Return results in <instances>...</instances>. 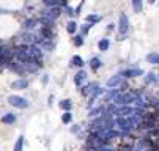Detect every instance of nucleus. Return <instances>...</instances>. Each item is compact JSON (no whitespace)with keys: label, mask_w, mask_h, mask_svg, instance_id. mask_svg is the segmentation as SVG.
Wrapping results in <instances>:
<instances>
[{"label":"nucleus","mask_w":159,"mask_h":151,"mask_svg":"<svg viewBox=\"0 0 159 151\" xmlns=\"http://www.w3.org/2000/svg\"><path fill=\"white\" fill-rule=\"evenodd\" d=\"M128 29H129V19H128V16H126L125 13H121L120 21H118V31H120L121 36H125L126 33H128Z\"/></svg>","instance_id":"f257e3e1"},{"label":"nucleus","mask_w":159,"mask_h":151,"mask_svg":"<svg viewBox=\"0 0 159 151\" xmlns=\"http://www.w3.org/2000/svg\"><path fill=\"white\" fill-rule=\"evenodd\" d=\"M8 102H10L11 106L17 107V109H25V107H29V102H27L24 98H21V96H10V98H8Z\"/></svg>","instance_id":"f03ea898"},{"label":"nucleus","mask_w":159,"mask_h":151,"mask_svg":"<svg viewBox=\"0 0 159 151\" xmlns=\"http://www.w3.org/2000/svg\"><path fill=\"white\" fill-rule=\"evenodd\" d=\"M43 16L44 17H49V19H57L58 16H60V8L58 6H54V8H49V10H46L43 13Z\"/></svg>","instance_id":"7ed1b4c3"},{"label":"nucleus","mask_w":159,"mask_h":151,"mask_svg":"<svg viewBox=\"0 0 159 151\" xmlns=\"http://www.w3.org/2000/svg\"><path fill=\"white\" fill-rule=\"evenodd\" d=\"M30 57L35 58L36 63H39V60L43 58V52H41V47H38V46H33V47H30Z\"/></svg>","instance_id":"20e7f679"},{"label":"nucleus","mask_w":159,"mask_h":151,"mask_svg":"<svg viewBox=\"0 0 159 151\" xmlns=\"http://www.w3.org/2000/svg\"><path fill=\"white\" fill-rule=\"evenodd\" d=\"M123 76H128V77L142 76V69H137V68H134V69H126V71L123 72Z\"/></svg>","instance_id":"39448f33"},{"label":"nucleus","mask_w":159,"mask_h":151,"mask_svg":"<svg viewBox=\"0 0 159 151\" xmlns=\"http://www.w3.org/2000/svg\"><path fill=\"white\" fill-rule=\"evenodd\" d=\"M85 21H87V24H96V22L101 21V16L99 14H88L87 17H85Z\"/></svg>","instance_id":"423d86ee"},{"label":"nucleus","mask_w":159,"mask_h":151,"mask_svg":"<svg viewBox=\"0 0 159 151\" xmlns=\"http://www.w3.org/2000/svg\"><path fill=\"white\" fill-rule=\"evenodd\" d=\"M27 85H29V82H27V80H24V79H21V80H16L14 84H13V88L24 90V88H27Z\"/></svg>","instance_id":"0eeeda50"},{"label":"nucleus","mask_w":159,"mask_h":151,"mask_svg":"<svg viewBox=\"0 0 159 151\" xmlns=\"http://www.w3.org/2000/svg\"><path fill=\"white\" fill-rule=\"evenodd\" d=\"M121 84V76H113L112 79H109L107 82V87H117Z\"/></svg>","instance_id":"6e6552de"},{"label":"nucleus","mask_w":159,"mask_h":151,"mask_svg":"<svg viewBox=\"0 0 159 151\" xmlns=\"http://www.w3.org/2000/svg\"><path fill=\"white\" fill-rule=\"evenodd\" d=\"M147 60H148L150 63H154V65H159V54H158V52L148 54V55H147Z\"/></svg>","instance_id":"1a4fd4ad"},{"label":"nucleus","mask_w":159,"mask_h":151,"mask_svg":"<svg viewBox=\"0 0 159 151\" xmlns=\"http://www.w3.org/2000/svg\"><path fill=\"white\" fill-rule=\"evenodd\" d=\"M2 121H3V123H6V125H11V123H14V121H16L14 113H6V115L2 118Z\"/></svg>","instance_id":"9d476101"},{"label":"nucleus","mask_w":159,"mask_h":151,"mask_svg":"<svg viewBox=\"0 0 159 151\" xmlns=\"http://www.w3.org/2000/svg\"><path fill=\"white\" fill-rule=\"evenodd\" d=\"M132 8H134L135 13H140L143 8V2L142 0H132Z\"/></svg>","instance_id":"9b49d317"},{"label":"nucleus","mask_w":159,"mask_h":151,"mask_svg":"<svg viewBox=\"0 0 159 151\" xmlns=\"http://www.w3.org/2000/svg\"><path fill=\"white\" fill-rule=\"evenodd\" d=\"M66 30H68V33H76V30H77V24H76V22L74 21H69V22H68V24H66Z\"/></svg>","instance_id":"f8f14e48"},{"label":"nucleus","mask_w":159,"mask_h":151,"mask_svg":"<svg viewBox=\"0 0 159 151\" xmlns=\"http://www.w3.org/2000/svg\"><path fill=\"white\" fill-rule=\"evenodd\" d=\"M87 77V72L85 71H80V72H77V76H76V79H74V82H76V85H80L82 84V80Z\"/></svg>","instance_id":"ddd939ff"},{"label":"nucleus","mask_w":159,"mask_h":151,"mask_svg":"<svg viewBox=\"0 0 159 151\" xmlns=\"http://www.w3.org/2000/svg\"><path fill=\"white\" fill-rule=\"evenodd\" d=\"M22 145H24V135H19L14 145V151H22Z\"/></svg>","instance_id":"4468645a"},{"label":"nucleus","mask_w":159,"mask_h":151,"mask_svg":"<svg viewBox=\"0 0 159 151\" xmlns=\"http://www.w3.org/2000/svg\"><path fill=\"white\" fill-rule=\"evenodd\" d=\"M35 25H36V19H27V21L24 22V29H25V30H32Z\"/></svg>","instance_id":"2eb2a0df"},{"label":"nucleus","mask_w":159,"mask_h":151,"mask_svg":"<svg viewBox=\"0 0 159 151\" xmlns=\"http://www.w3.org/2000/svg\"><path fill=\"white\" fill-rule=\"evenodd\" d=\"M98 47H99V50H107L109 49V39L107 38H102L98 43Z\"/></svg>","instance_id":"dca6fc26"},{"label":"nucleus","mask_w":159,"mask_h":151,"mask_svg":"<svg viewBox=\"0 0 159 151\" xmlns=\"http://www.w3.org/2000/svg\"><path fill=\"white\" fill-rule=\"evenodd\" d=\"M90 63H92V68H93V69H98V68L102 65V63H101V60H99L98 57H93V58H92V62H90Z\"/></svg>","instance_id":"f3484780"},{"label":"nucleus","mask_w":159,"mask_h":151,"mask_svg":"<svg viewBox=\"0 0 159 151\" xmlns=\"http://www.w3.org/2000/svg\"><path fill=\"white\" fill-rule=\"evenodd\" d=\"M60 107H62V109H65L66 112H69V109L72 107V104H71V101H69V99H66V101H63V102H60Z\"/></svg>","instance_id":"a211bd4d"},{"label":"nucleus","mask_w":159,"mask_h":151,"mask_svg":"<svg viewBox=\"0 0 159 151\" xmlns=\"http://www.w3.org/2000/svg\"><path fill=\"white\" fill-rule=\"evenodd\" d=\"M72 63H74V65L76 66H82L84 65V60H82V57H74V58H72Z\"/></svg>","instance_id":"6ab92c4d"},{"label":"nucleus","mask_w":159,"mask_h":151,"mask_svg":"<svg viewBox=\"0 0 159 151\" xmlns=\"http://www.w3.org/2000/svg\"><path fill=\"white\" fill-rule=\"evenodd\" d=\"M62 121H63V123H69V121H71V113H69V112H65V113H63Z\"/></svg>","instance_id":"aec40b11"},{"label":"nucleus","mask_w":159,"mask_h":151,"mask_svg":"<svg viewBox=\"0 0 159 151\" xmlns=\"http://www.w3.org/2000/svg\"><path fill=\"white\" fill-rule=\"evenodd\" d=\"M74 44H76V46H82V44H84V39H82V36H77V38L74 39Z\"/></svg>","instance_id":"412c9836"},{"label":"nucleus","mask_w":159,"mask_h":151,"mask_svg":"<svg viewBox=\"0 0 159 151\" xmlns=\"http://www.w3.org/2000/svg\"><path fill=\"white\" fill-rule=\"evenodd\" d=\"M66 14H69V16H72V14H77V13L72 10L71 6H66Z\"/></svg>","instance_id":"4be33fe9"},{"label":"nucleus","mask_w":159,"mask_h":151,"mask_svg":"<svg viewBox=\"0 0 159 151\" xmlns=\"http://www.w3.org/2000/svg\"><path fill=\"white\" fill-rule=\"evenodd\" d=\"M90 27H92V24H84V25H82V33H87Z\"/></svg>","instance_id":"5701e85b"},{"label":"nucleus","mask_w":159,"mask_h":151,"mask_svg":"<svg viewBox=\"0 0 159 151\" xmlns=\"http://www.w3.org/2000/svg\"><path fill=\"white\" fill-rule=\"evenodd\" d=\"M24 43H32V35H24Z\"/></svg>","instance_id":"b1692460"},{"label":"nucleus","mask_w":159,"mask_h":151,"mask_svg":"<svg viewBox=\"0 0 159 151\" xmlns=\"http://www.w3.org/2000/svg\"><path fill=\"white\" fill-rule=\"evenodd\" d=\"M148 2H150V3H154V2H156V0H148Z\"/></svg>","instance_id":"393cba45"}]
</instances>
